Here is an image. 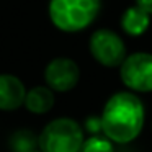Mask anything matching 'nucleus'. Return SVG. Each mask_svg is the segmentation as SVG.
<instances>
[{"instance_id":"2","label":"nucleus","mask_w":152,"mask_h":152,"mask_svg":"<svg viewBox=\"0 0 152 152\" xmlns=\"http://www.w3.org/2000/svg\"><path fill=\"white\" fill-rule=\"evenodd\" d=\"M100 12V0H49V18L66 33L85 30Z\"/></svg>"},{"instance_id":"8","label":"nucleus","mask_w":152,"mask_h":152,"mask_svg":"<svg viewBox=\"0 0 152 152\" xmlns=\"http://www.w3.org/2000/svg\"><path fill=\"white\" fill-rule=\"evenodd\" d=\"M151 25V15L141 7H129L121 17V28L129 36H141Z\"/></svg>"},{"instance_id":"5","label":"nucleus","mask_w":152,"mask_h":152,"mask_svg":"<svg viewBox=\"0 0 152 152\" xmlns=\"http://www.w3.org/2000/svg\"><path fill=\"white\" fill-rule=\"evenodd\" d=\"M121 82L132 92H152V54L134 53L119 67Z\"/></svg>"},{"instance_id":"10","label":"nucleus","mask_w":152,"mask_h":152,"mask_svg":"<svg viewBox=\"0 0 152 152\" xmlns=\"http://www.w3.org/2000/svg\"><path fill=\"white\" fill-rule=\"evenodd\" d=\"M79 152H115L113 142L108 137H100V136H92L85 139Z\"/></svg>"},{"instance_id":"6","label":"nucleus","mask_w":152,"mask_h":152,"mask_svg":"<svg viewBox=\"0 0 152 152\" xmlns=\"http://www.w3.org/2000/svg\"><path fill=\"white\" fill-rule=\"evenodd\" d=\"M44 79L51 90L69 92L80 79V69L75 61L69 57H56L44 69Z\"/></svg>"},{"instance_id":"7","label":"nucleus","mask_w":152,"mask_h":152,"mask_svg":"<svg viewBox=\"0 0 152 152\" xmlns=\"http://www.w3.org/2000/svg\"><path fill=\"white\" fill-rule=\"evenodd\" d=\"M26 88L18 77L12 74H0V110L13 111L25 105Z\"/></svg>"},{"instance_id":"9","label":"nucleus","mask_w":152,"mask_h":152,"mask_svg":"<svg viewBox=\"0 0 152 152\" xmlns=\"http://www.w3.org/2000/svg\"><path fill=\"white\" fill-rule=\"evenodd\" d=\"M54 105V93L49 87H34L26 92L25 106L34 115H44Z\"/></svg>"},{"instance_id":"4","label":"nucleus","mask_w":152,"mask_h":152,"mask_svg":"<svg viewBox=\"0 0 152 152\" xmlns=\"http://www.w3.org/2000/svg\"><path fill=\"white\" fill-rule=\"evenodd\" d=\"M90 53L93 59L105 67H121L126 56L124 41L110 30H98L90 36Z\"/></svg>"},{"instance_id":"1","label":"nucleus","mask_w":152,"mask_h":152,"mask_svg":"<svg viewBox=\"0 0 152 152\" xmlns=\"http://www.w3.org/2000/svg\"><path fill=\"white\" fill-rule=\"evenodd\" d=\"M144 126V105L131 92H118L110 96L100 118L105 137L111 142L128 144L134 141Z\"/></svg>"},{"instance_id":"12","label":"nucleus","mask_w":152,"mask_h":152,"mask_svg":"<svg viewBox=\"0 0 152 152\" xmlns=\"http://www.w3.org/2000/svg\"><path fill=\"white\" fill-rule=\"evenodd\" d=\"M31 152H41V151H31Z\"/></svg>"},{"instance_id":"11","label":"nucleus","mask_w":152,"mask_h":152,"mask_svg":"<svg viewBox=\"0 0 152 152\" xmlns=\"http://www.w3.org/2000/svg\"><path fill=\"white\" fill-rule=\"evenodd\" d=\"M136 4H137V7L147 12L149 15H152V0H136Z\"/></svg>"},{"instance_id":"3","label":"nucleus","mask_w":152,"mask_h":152,"mask_svg":"<svg viewBox=\"0 0 152 152\" xmlns=\"http://www.w3.org/2000/svg\"><path fill=\"white\" fill-rule=\"evenodd\" d=\"M83 141L82 128L70 118L54 119L39 134L41 152H79Z\"/></svg>"}]
</instances>
